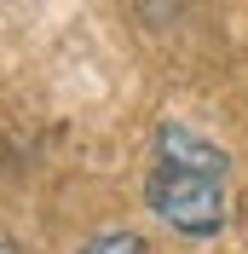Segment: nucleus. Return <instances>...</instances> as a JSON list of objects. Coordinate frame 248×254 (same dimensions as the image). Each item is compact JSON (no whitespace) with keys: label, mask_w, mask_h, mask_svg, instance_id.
Segmentation results:
<instances>
[{"label":"nucleus","mask_w":248,"mask_h":254,"mask_svg":"<svg viewBox=\"0 0 248 254\" xmlns=\"http://www.w3.org/2000/svg\"><path fill=\"white\" fill-rule=\"evenodd\" d=\"M144 202H150V214L168 225V231H179V237H190V243L219 237L225 220H231V208H225V179L162 168V162H150V174H144Z\"/></svg>","instance_id":"nucleus-1"},{"label":"nucleus","mask_w":248,"mask_h":254,"mask_svg":"<svg viewBox=\"0 0 248 254\" xmlns=\"http://www.w3.org/2000/svg\"><path fill=\"white\" fill-rule=\"evenodd\" d=\"M75 254H150V249H144L139 231H98V237H87Z\"/></svg>","instance_id":"nucleus-3"},{"label":"nucleus","mask_w":248,"mask_h":254,"mask_svg":"<svg viewBox=\"0 0 248 254\" xmlns=\"http://www.w3.org/2000/svg\"><path fill=\"white\" fill-rule=\"evenodd\" d=\"M156 162L162 168H185V174H208V179L231 174V156L214 139H202L196 127H185V122H162L156 127Z\"/></svg>","instance_id":"nucleus-2"},{"label":"nucleus","mask_w":248,"mask_h":254,"mask_svg":"<svg viewBox=\"0 0 248 254\" xmlns=\"http://www.w3.org/2000/svg\"><path fill=\"white\" fill-rule=\"evenodd\" d=\"M0 254H23V249H17V243H12V237H0Z\"/></svg>","instance_id":"nucleus-4"}]
</instances>
